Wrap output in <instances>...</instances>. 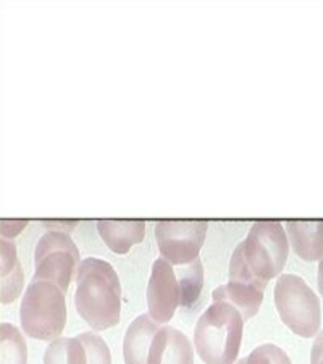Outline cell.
Returning a JSON list of instances; mask_svg holds the SVG:
<instances>
[{"instance_id":"2e32d148","label":"cell","mask_w":323,"mask_h":364,"mask_svg":"<svg viewBox=\"0 0 323 364\" xmlns=\"http://www.w3.org/2000/svg\"><path fill=\"white\" fill-rule=\"evenodd\" d=\"M181 285V306L192 308L201 296L204 285V266L201 259H196L185 266H175Z\"/></svg>"},{"instance_id":"30bf717a","label":"cell","mask_w":323,"mask_h":364,"mask_svg":"<svg viewBox=\"0 0 323 364\" xmlns=\"http://www.w3.org/2000/svg\"><path fill=\"white\" fill-rule=\"evenodd\" d=\"M286 235L291 248L307 262L323 257V220H288Z\"/></svg>"},{"instance_id":"ac0fdd59","label":"cell","mask_w":323,"mask_h":364,"mask_svg":"<svg viewBox=\"0 0 323 364\" xmlns=\"http://www.w3.org/2000/svg\"><path fill=\"white\" fill-rule=\"evenodd\" d=\"M78 338L83 342L86 348L87 364H111L109 346L96 332H83L80 333Z\"/></svg>"},{"instance_id":"52a82bcc","label":"cell","mask_w":323,"mask_h":364,"mask_svg":"<svg viewBox=\"0 0 323 364\" xmlns=\"http://www.w3.org/2000/svg\"><path fill=\"white\" fill-rule=\"evenodd\" d=\"M207 220H160L155 224V240L163 259L173 266H185L199 259Z\"/></svg>"},{"instance_id":"ffe728a7","label":"cell","mask_w":323,"mask_h":364,"mask_svg":"<svg viewBox=\"0 0 323 364\" xmlns=\"http://www.w3.org/2000/svg\"><path fill=\"white\" fill-rule=\"evenodd\" d=\"M26 227V220H2V238L10 240L20 235L23 228Z\"/></svg>"},{"instance_id":"ba28073f","label":"cell","mask_w":323,"mask_h":364,"mask_svg":"<svg viewBox=\"0 0 323 364\" xmlns=\"http://www.w3.org/2000/svg\"><path fill=\"white\" fill-rule=\"evenodd\" d=\"M181 285L173 267L163 257H158L152 266L148 285L149 316L157 324H167L181 306Z\"/></svg>"},{"instance_id":"44dd1931","label":"cell","mask_w":323,"mask_h":364,"mask_svg":"<svg viewBox=\"0 0 323 364\" xmlns=\"http://www.w3.org/2000/svg\"><path fill=\"white\" fill-rule=\"evenodd\" d=\"M310 364H323V331L315 336L310 351Z\"/></svg>"},{"instance_id":"cb8c5ba5","label":"cell","mask_w":323,"mask_h":364,"mask_svg":"<svg viewBox=\"0 0 323 364\" xmlns=\"http://www.w3.org/2000/svg\"><path fill=\"white\" fill-rule=\"evenodd\" d=\"M236 364H246V358H243V360H239Z\"/></svg>"},{"instance_id":"4fadbf2b","label":"cell","mask_w":323,"mask_h":364,"mask_svg":"<svg viewBox=\"0 0 323 364\" xmlns=\"http://www.w3.org/2000/svg\"><path fill=\"white\" fill-rule=\"evenodd\" d=\"M25 284L21 264L16 255V246L10 240L0 243V301L4 304L13 303L20 296Z\"/></svg>"},{"instance_id":"6da1fadb","label":"cell","mask_w":323,"mask_h":364,"mask_svg":"<svg viewBox=\"0 0 323 364\" xmlns=\"http://www.w3.org/2000/svg\"><path fill=\"white\" fill-rule=\"evenodd\" d=\"M76 309L94 331H107L120 322L121 285L114 266L97 257L81 261L75 275Z\"/></svg>"},{"instance_id":"9a60e30c","label":"cell","mask_w":323,"mask_h":364,"mask_svg":"<svg viewBox=\"0 0 323 364\" xmlns=\"http://www.w3.org/2000/svg\"><path fill=\"white\" fill-rule=\"evenodd\" d=\"M44 364H87V353L78 337L52 340L44 353Z\"/></svg>"},{"instance_id":"603a6c76","label":"cell","mask_w":323,"mask_h":364,"mask_svg":"<svg viewBox=\"0 0 323 364\" xmlns=\"http://www.w3.org/2000/svg\"><path fill=\"white\" fill-rule=\"evenodd\" d=\"M317 284H319L320 296L323 298V257L319 261V275H317Z\"/></svg>"},{"instance_id":"3957f363","label":"cell","mask_w":323,"mask_h":364,"mask_svg":"<svg viewBox=\"0 0 323 364\" xmlns=\"http://www.w3.org/2000/svg\"><path fill=\"white\" fill-rule=\"evenodd\" d=\"M20 322L28 337L60 338L67 326V303L60 287L45 280H31L20 304Z\"/></svg>"},{"instance_id":"8fae6325","label":"cell","mask_w":323,"mask_h":364,"mask_svg":"<svg viewBox=\"0 0 323 364\" xmlns=\"http://www.w3.org/2000/svg\"><path fill=\"white\" fill-rule=\"evenodd\" d=\"M162 326L150 318L149 314H143L129 324L125 340H123V356L126 364H148L149 350L152 340L160 331Z\"/></svg>"},{"instance_id":"8992f818","label":"cell","mask_w":323,"mask_h":364,"mask_svg":"<svg viewBox=\"0 0 323 364\" xmlns=\"http://www.w3.org/2000/svg\"><path fill=\"white\" fill-rule=\"evenodd\" d=\"M36 272L33 280L52 282L68 291L70 282L80 267V251L67 232L49 230L39 240L36 246Z\"/></svg>"},{"instance_id":"5b68a950","label":"cell","mask_w":323,"mask_h":364,"mask_svg":"<svg viewBox=\"0 0 323 364\" xmlns=\"http://www.w3.org/2000/svg\"><path fill=\"white\" fill-rule=\"evenodd\" d=\"M243 246L246 262L263 284H268L283 272L290 255V240L278 220L256 222Z\"/></svg>"},{"instance_id":"d6986e66","label":"cell","mask_w":323,"mask_h":364,"mask_svg":"<svg viewBox=\"0 0 323 364\" xmlns=\"http://www.w3.org/2000/svg\"><path fill=\"white\" fill-rule=\"evenodd\" d=\"M246 364H292L280 346L273 343H265L257 346L252 353L246 358Z\"/></svg>"},{"instance_id":"e0dca14e","label":"cell","mask_w":323,"mask_h":364,"mask_svg":"<svg viewBox=\"0 0 323 364\" xmlns=\"http://www.w3.org/2000/svg\"><path fill=\"white\" fill-rule=\"evenodd\" d=\"M28 346L18 328L4 322L0 326V364H26Z\"/></svg>"},{"instance_id":"7c38bea8","label":"cell","mask_w":323,"mask_h":364,"mask_svg":"<svg viewBox=\"0 0 323 364\" xmlns=\"http://www.w3.org/2000/svg\"><path fill=\"white\" fill-rule=\"evenodd\" d=\"M97 230L104 243L116 255H126L146 237L144 220H99Z\"/></svg>"},{"instance_id":"277c9868","label":"cell","mask_w":323,"mask_h":364,"mask_svg":"<svg viewBox=\"0 0 323 364\" xmlns=\"http://www.w3.org/2000/svg\"><path fill=\"white\" fill-rule=\"evenodd\" d=\"M273 299L281 321L291 332L304 338H312L319 333L320 299L304 279L295 274L280 275Z\"/></svg>"},{"instance_id":"5bb4252c","label":"cell","mask_w":323,"mask_h":364,"mask_svg":"<svg viewBox=\"0 0 323 364\" xmlns=\"http://www.w3.org/2000/svg\"><path fill=\"white\" fill-rule=\"evenodd\" d=\"M265 289L257 285L239 284V282H228L212 293L214 301H225L236 308L244 321L254 318L261 309Z\"/></svg>"},{"instance_id":"7402d4cb","label":"cell","mask_w":323,"mask_h":364,"mask_svg":"<svg viewBox=\"0 0 323 364\" xmlns=\"http://www.w3.org/2000/svg\"><path fill=\"white\" fill-rule=\"evenodd\" d=\"M44 225L49 228V230H60V232H70L76 225L75 220H47Z\"/></svg>"},{"instance_id":"7a4b0ae2","label":"cell","mask_w":323,"mask_h":364,"mask_svg":"<svg viewBox=\"0 0 323 364\" xmlns=\"http://www.w3.org/2000/svg\"><path fill=\"white\" fill-rule=\"evenodd\" d=\"M244 319L225 301H214L194 327V346L205 364H236Z\"/></svg>"},{"instance_id":"9c48e42d","label":"cell","mask_w":323,"mask_h":364,"mask_svg":"<svg viewBox=\"0 0 323 364\" xmlns=\"http://www.w3.org/2000/svg\"><path fill=\"white\" fill-rule=\"evenodd\" d=\"M148 364H194L191 340L178 328L163 326L152 340Z\"/></svg>"}]
</instances>
